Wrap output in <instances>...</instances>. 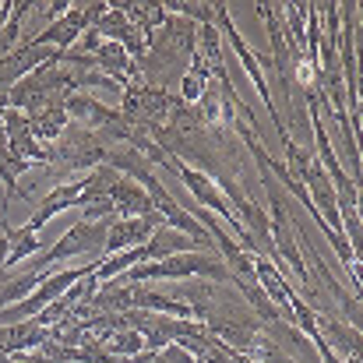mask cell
Here are the masks:
<instances>
[{"instance_id": "6da1fadb", "label": "cell", "mask_w": 363, "mask_h": 363, "mask_svg": "<svg viewBox=\"0 0 363 363\" xmlns=\"http://www.w3.org/2000/svg\"><path fill=\"white\" fill-rule=\"evenodd\" d=\"M191 275H208L219 282H233L237 275L223 264V257L216 250H187V254H173L162 261H145L134 264L127 272L130 282H148V279H191Z\"/></svg>"}, {"instance_id": "7a4b0ae2", "label": "cell", "mask_w": 363, "mask_h": 363, "mask_svg": "<svg viewBox=\"0 0 363 363\" xmlns=\"http://www.w3.org/2000/svg\"><path fill=\"white\" fill-rule=\"evenodd\" d=\"M216 25L226 32V39H230V50L240 57L243 71L250 74V82H254V89H257V96H261V103L268 106V113H272V123H275V130H279V138H282V145L289 141V130H286V123L279 117V110H275V103H272V89H268V82H264V74H261V64H257V57L250 53V46L243 43V35L233 28V21H230V11H226V4H216Z\"/></svg>"}, {"instance_id": "3957f363", "label": "cell", "mask_w": 363, "mask_h": 363, "mask_svg": "<svg viewBox=\"0 0 363 363\" xmlns=\"http://www.w3.org/2000/svg\"><path fill=\"white\" fill-rule=\"evenodd\" d=\"M96 272V264H82V268H71V272H60V275H53L50 282H39V289H35V296L32 300H25L18 311L11 307V311H4L0 314V321H18V318H28V314H35V311H43L46 303H53L64 289H71L78 279H85V275H92Z\"/></svg>"}, {"instance_id": "277c9868", "label": "cell", "mask_w": 363, "mask_h": 363, "mask_svg": "<svg viewBox=\"0 0 363 363\" xmlns=\"http://www.w3.org/2000/svg\"><path fill=\"white\" fill-rule=\"evenodd\" d=\"M159 226H162V216H159V212H148V216H141V219H117V223L110 226V233H106L103 254H117L123 247H127V250L145 247Z\"/></svg>"}, {"instance_id": "5b68a950", "label": "cell", "mask_w": 363, "mask_h": 363, "mask_svg": "<svg viewBox=\"0 0 363 363\" xmlns=\"http://www.w3.org/2000/svg\"><path fill=\"white\" fill-rule=\"evenodd\" d=\"M110 201H113V208H117V216H121V219H141V216L155 212V208H152L148 191H145L138 180H130V177H121V180L113 184Z\"/></svg>"}, {"instance_id": "8992f818", "label": "cell", "mask_w": 363, "mask_h": 363, "mask_svg": "<svg viewBox=\"0 0 363 363\" xmlns=\"http://www.w3.org/2000/svg\"><path fill=\"white\" fill-rule=\"evenodd\" d=\"M82 187H85L82 180H74V184H67V187H57V191H53V194L43 201V208L32 216V223L25 226V233H35V230H43V226H46V223H50L57 212H64V208L78 205V198H82Z\"/></svg>"}, {"instance_id": "52a82bcc", "label": "cell", "mask_w": 363, "mask_h": 363, "mask_svg": "<svg viewBox=\"0 0 363 363\" xmlns=\"http://www.w3.org/2000/svg\"><path fill=\"white\" fill-rule=\"evenodd\" d=\"M64 106H67L71 117H78V121L89 123V127H113V123H121V113H117V110H106L103 103H96V99H89V96H74V99H67Z\"/></svg>"}, {"instance_id": "ba28073f", "label": "cell", "mask_w": 363, "mask_h": 363, "mask_svg": "<svg viewBox=\"0 0 363 363\" xmlns=\"http://www.w3.org/2000/svg\"><path fill=\"white\" fill-rule=\"evenodd\" d=\"M89 28V18H85V11H71V14H64L53 28H46L43 35H35L32 43L35 46H46V43H60V46H67V43H74L82 32Z\"/></svg>"}, {"instance_id": "9c48e42d", "label": "cell", "mask_w": 363, "mask_h": 363, "mask_svg": "<svg viewBox=\"0 0 363 363\" xmlns=\"http://www.w3.org/2000/svg\"><path fill=\"white\" fill-rule=\"evenodd\" d=\"M106 350H110V353H127V357H134L138 350H145V335H141V332H117V335L106 342Z\"/></svg>"}, {"instance_id": "30bf717a", "label": "cell", "mask_w": 363, "mask_h": 363, "mask_svg": "<svg viewBox=\"0 0 363 363\" xmlns=\"http://www.w3.org/2000/svg\"><path fill=\"white\" fill-rule=\"evenodd\" d=\"M350 363H360V353H353V360H350Z\"/></svg>"}]
</instances>
